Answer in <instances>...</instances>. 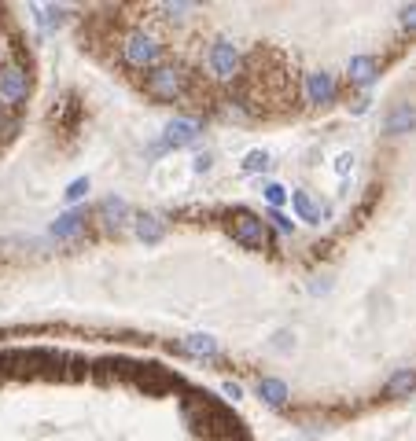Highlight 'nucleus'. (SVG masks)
<instances>
[{
	"label": "nucleus",
	"instance_id": "1",
	"mask_svg": "<svg viewBox=\"0 0 416 441\" xmlns=\"http://www.w3.org/2000/svg\"><path fill=\"white\" fill-rule=\"evenodd\" d=\"M122 59L133 70H155L163 63V44L151 34H144V30H133V34L122 37Z\"/></svg>",
	"mask_w": 416,
	"mask_h": 441
},
{
	"label": "nucleus",
	"instance_id": "2",
	"mask_svg": "<svg viewBox=\"0 0 416 441\" xmlns=\"http://www.w3.org/2000/svg\"><path fill=\"white\" fill-rule=\"evenodd\" d=\"M184 416H188V423H191L199 434H221V437H225V434H232V430L239 427V423L225 412V408L210 404L206 397H203V401H191V404L184 408Z\"/></svg>",
	"mask_w": 416,
	"mask_h": 441
},
{
	"label": "nucleus",
	"instance_id": "3",
	"mask_svg": "<svg viewBox=\"0 0 416 441\" xmlns=\"http://www.w3.org/2000/svg\"><path fill=\"white\" fill-rule=\"evenodd\" d=\"M144 89H148L151 100L170 103V100H177V96L184 92V70L181 67H155L148 74V81H144Z\"/></svg>",
	"mask_w": 416,
	"mask_h": 441
},
{
	"label": "nucleus",
	"instance_id": "4",
	"mask_svg": "<svg viewBox=\"0 0 416 441\" xmlns=\"http://www.w3.org/2000/svg\"><path fill=\"white\" fill-rule=\"evenodd\" d=\"M206 67H210V74L218 81H232L239 74V67H244V59H239L232 41H214L210 52H206Z\"/></svg>",
	"mask_w": 416,
	"mask_h": 441
},
{
	"label": "nucleus",
	"instance_id": "5",
	"mask_svg": "<svg viewBox=\"0 0 416 441\" xmlns=\"http://www.w3.org/2000/svg\"><path fill=\"white\" fill-rule=\"evenodd\" d=\"M229 232L236 236V243H244L247 250H262L265 247V221L247 214V210H239V214L229 217Z\"/></svg>",
	"mask_w": 416,
	"mask_h": 441
},
{
	"label": "nucleus",
	"instance_id": "6",
	"mask_svg": "<svg viewBox=\"0 0 416 441\" xmlns=\"http://www.w3.org/2000/svg\"><path fill=\"white\" fill-rule=\"evenodd\" d=\"M0 100L8 107H19L30 100V74L23 67H4L0 70Z\"/></svg>",
	"mask_w": 416,
	"mask_h": 441
},
{
	"label": "nucleus",
	"instance_id": "7",
	"mask_svg": "<svg viewBox=\"0 0 416 441\" xmlns=\"http://www.w3.org/2000/svg\"><path fill=\"white\" fill-rule=\"evenodd\" d=\"M203 133V122L199 118H173L166 125V136L158 140L163 143V151H173V147H188V143H196Z\"/></svg>",
	"mask_w": 416,
	"mask_h": 441
},
{
	"label": "nucleus",
	"instance_id": "8",
	"mask_svg": "<svg viewBox=\"0 0 416 441\" xmlns=\"http://www.w3.org/2000/svg\"><path fill=\"white\" fill-rule=\"evenodd\" d=\"M306 96H310V103L324 107L339 96V81H335V74H328V70H313L306 77Z\"/></svg>",
	"mask_w": 416,
	"mask_h": 441
},
{
	"label": "nucleus",
	"instance_id": "9",
	"mask_svg": "<svg viewBox=\"0 0 416 441\" xmlns=\"http://www.w3.org/2000/svg\"><path fill=\"white\" fill-rule=\"evenodd\" d=\"M416 129V107L412 103H394L383 118V133L387 136H405Z\"/></svg>",
	"mask_w": 416,
	"mask_h": 441
},
{
	"label": "nucleus",
	"instance_id": "10",
	"mask_svg": "<svg viewBox=\"0 0 416 441\" xmlns=\"http://www.w3.org/2000/svg\"><path fill=\"white\" fill-rule=\"evenodd\" d=\"M379 74V59L376 56H354L350 59V67H346V77H350V85H372Z\"/></svg>",
	"mask_w": 416,
	"mask_h": 441
},
{
	"label": "nucleus",
	"instance_id": "11",
	"mask_svg": "<svg viewBox=\"0 0 416 441\" xmlns=\"http://www.w3.org/2000/svg\"><path fill=\"white\" fill-rule=\"evenodd\" d=\"M100 221L107 232H118V228L130 221V206H125V199H118V195H111V199L100 203Z\"/></svg>",
	"mask_w": 416,
	"mask_h": 441
},
{
	"label": "nucleus",
	"instance_id": "12",
	"mask_svg": "<svg viewBox=\"0 0 416 441\" xmlns=\"http://www.w3.org/2000/svg\"><path fill=\"white\" fill-rule=\"evenodd\" d=\"M177 350L184 357H196V361H206V357H218V338L214 335H188L177 342Z\"/></svg>",
	"mask_w": 416,
	"mask_h": 441
},
{
	"label": "nucleus",
	"instance_id": "13",
	"mask_svg": "<svg viewBox=\"0 0 416 441\" xmlns=\"http://www.w3.org/2000/svg\"><path fill=\"white\" fill-rule=\"evenodd\" d=\"M85 214H82V210H70V214H59L56 221H52V236L56 239H77V236H82L85 232Z\"/></svg>",
	"mask_w": 416,
	"mask_h": 441
},
{
	"label": "nucleus",
	"instance_id": "14",
	"mask_svg": "<svg viewBox=\"0 0 416 441\" xmlns=\"http://www.w3.org/2000/svg\"><path fill=\"white\" fill-rule=\"evenodd\" d=\"M133 228H137V239H140V243H148V247L163 243V236H166V224L158 221L155 214H140V217H133Z\"/></svg>",
	"mask_w": 416,
	"mask_h": 441
},
{
	"label": "nucleus",
	"instance_id": "15",
	"mask_svg": "<svg viewBox=\"0 0 416 441\" xmlns=\"http://www.w3.org/2000/svg\"><path fill=\"white\" fill-rule=\"evenodd\" d=\"M258 397H262L269 408H280V404H287L291 390H287L284 379H262V383H258Z\"/></svg>",
	"mask_w": 416,
	"mask_h": 441
},
{
	"label": "nucleus",
	"instance_id": "16",
	"mask_svg": "<svg viewBox=\"0 0 416 441\" xmlns=\"http://www.w3.org/2000/svg\"><path fill=\"white\" fill-rule=\"evenodd\" d=\"M412 390H416V371L412 368H402L387 379V397H409Z\"/></svg>",
	"mask_w": 416,
	"mask_h": 441
},
{
	"label": "nucleus",
	"instance_id": "17",
	"mask_svg": "<svg viewBox=\"0 0 416 441\" xmlns=\"http://www.w3.org/2000/svg\"><path fill=\"white\" fill-rule=\"evenodd\" d=\"M287 199H291V206H295L298 221H306V224H317V221H321V210H317V203L310 199L306 191H291Z\"/></svg>",
	"mask_w": 416,
	"mask_h": 441
},
{
	"label": "nucleus",
	"instance_id": "18",
	"mask_svg": "<svg viewBox=\"0 0 416 441\" xmlns=\"http://www.w3.org/2000/svg\"><path fill=\"white\" fill-rule=\"evenodd\" d=\"M273 166V158H269V151H247V158H244V173H262V170H269Z\"/></svg>",
	"mask_w": 416,
	"mask_h": 441
},
{
	"label": "nucleus",
	"instance_id": "19",
	"mask_svg": "<svg viewBox=\"0 0 416 441\" xmlns=\"http://www.w3.org/2000/svg\"><path fill=\"white\" fill-rule=\"evenodd\" d=\"M89 195V177H77V181L67 184V191H63V199L67 203H77V199H85Z\"/></svg>",
	"mask_w": 416,
	"mask_h": 441
},
{
	"label": "nucleus",
	"instance_id": "20",
	"mask_svg": "<svg viewBox=\"0 0 416 441\" xmlns=\"http://www.w3.org/2000/svg\"><path fill=\"white\" fill-rule=\"evenodd\" d=\"M262 195H265V203L273 206V210H280V206L287 203V188H280V184H265Z\"/></svg>",
	"mask_w": 416,
	"mask_h": 441
},
{
	"label": "nucleus",
	"instance_id": "21",
	"mask_svg": "<svg viewBox=\"0 0 416 441\" xmlns=\"http://www.w3.org/2000/svg\"><path fill=\"white\" fill-rule=\"evenodd\" d=\"M402 26L409 30V34H416V4L402 8Z\"/></svg>",
	"mask_w": 416,
	"mask_h": 441
},
{
	"label": "nucleus",
	"instance_id": "22",
	"mask_svg": "<svg viewBox=\"0 0 416 441\" xmlns=\"http://www.w3.org/2000/svg\"><path fill=\"white\" fill-rule=\"evenodd\" d=\"M350 162H354V155H350V151H343L339 158H335V173H339V177H346V173H350Z\"/></svg>",
	"mask_w": 416,
	"mask_h": 441
},
{
	"label": "nucleus",
	"instance_id": "23",
	"mask_svg": "<svg viewBox=\"0 0 416 441\" xmlns=\"http://www.w3.org/2000/svg\"><path fill=\"white\" fill-rule=\"evenodd\" d=\"M163 11H170L173 19H184V11H196V4H163Z\"/></svg>",
	"mask_w": 416,
	"mask_h": 441
},
{
	"label": "nucleus",
	"instance_id": "24",
	"mask_svg": "<svg viewBox=\"0 0 416 441\" xmlns=\"http://www.w3.org/2000/svg\"><path fill=\"white\" fill-rule=\"evenodd\" d=\"M221 394H225L229 401H239V397H244V386H239V383H225V386H221Z\"/></svg>",
	"mask_w": 416,
	"mask_h": 441
},
{
	"label": "nucleus",
	"instance_id": "25",
	"mask_svg": "<svg viewBox=\"0 0 416 441\" xmlns=\"http://www.w3.org/2000/svg\"><path fill=\"white\" fill-rule=\"evenodd\" d=\"M269 221H273V224H277V228H280V232H291V228H295V224H291V221H287V217H284V214H280V210H273V214H269Z\"/></svg>",
	"mask_w": 416,
	"mask_h": 441
},
{
	"label": "nucleus",
	"instance_id": "26",
	"mask_svg": "<svg viewBox=\"0 0 416 441\" xmlns=\"http://www.w3.org/2000/svg\"><path fill=\"white\" fill-rule=\"evenodd\" d=\"M206 170H210V155H199L196 158V173H206Z\"/></svg>",
	"mask_w": 416,
	"mask_h": 441
},
{
	"label": "nucleus",
	"instance_id": "27",
	"mask_svg": "<svg viewBox=\"0 0 416 441\" xmlns=\"http://www.w3.org/2000/svg\"><path fill=\"white\" fill-rule=\"evenodd\" d=\"M350 110H354V114H365V110H369V100H354V103H350Z\"/></svg>",
	"mask_w": 416,
	"mask_h": 441
},
{
	"label": "nucleus",
	"instance_id": "28",
	"mask_svg": "<svg viewBox=\"0 0 416 441\" xmlns=\"http://www.w3.org/2000/svg\"><path fill=\"white\" fill-rule=\"evenodd\" d=\"M4 375H8V371H4V361H0V383H4Z\"/></svg>",
	"mask_w": 416,
	"mask_h": 441
}]
</instances>
